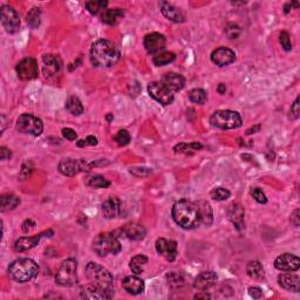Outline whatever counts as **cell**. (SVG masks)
Listing matches in <instances>:
<instances>
[{"mask_svg":"<svg viewBox=\"0 0 300 300\" xmlns=\"http://www.w3.org/2000/svg\"><path fill=\"white\" fill-rule=\"evenodd\" d=\"M91 60L95 67H113L119 63L120 51L109 40L100 39L92 45Z\"/></svg>","mask_w":300,"mask_h":300,"instance_id":"6da1fadb","label":"cell"},{"mask_svg":"<svg viewBox=\"0 0 300 300\" xmlns=\"http://www.w3.org/2000/svg\"><path fill=\"white\" fill-rule=\"evenodd\" d=\"M172 218L179 227L185 230H191L199 227L200 223L199 209L196 204L190 200H182L172 206Z\"/></svg>","mask_w":300,"mask_h":300,"instance_id":"7a4b0ae2","label":"cell"},{"mask_svg":"<svg viewBox=\"0 0 300 300\" xmlns=\"http://www.w3.org/2000/svg\"><path fill=\"white\" fill-rule=\"evenodd\" d=\"M10 276L18 283H27L38 276L39 267L35 262L29 258H19L8 267Z\"/></svg>","mask_w":300,"mask_h":300,"instance_id":"3957f363","label":"cell"},{"mask_svg":"<svg viewBox=\"0 0 300 300\" xmlns=\"http://www.w3.org/2000/svg\"><path fill=\"white\" fill-rule=\"evenodd\" d=\"M86 276L93 284L107 291L111 296L114 295V278L107 268L98 263L91 262L86 267Z\"/></svg>","mask_w":300,"mask_h":300,"instance_id":"277c9868","label":"cell"},{"mask_svg":"<svg viewBox=\"0 0 300 300\" xmlns=\"http://www.w3.org/2000/svg\"><path fill=\"white\" fill-rule=\"evenodd\" d=\"M122 246L119 240V234L115 233H99L93 240V250L100 257H106L107 255H117L121 251Z\"/></svg>","mask_w":300,"mask_h":300,"instance_id":"5b68a950","label":"cell"},{"mask_svg":"<svg viewBox=\"0 0 300 300\" xmlns=\"http://www.w3.org/2000/svg\"><path fill=\"white\" fill-rule=\"evenodd\" d=\"M210 123L219 129H236L242 126V117L233 110H217L210 117Z\"/></svg>","mask_w":300,"mask_h":300,"instance_id":"8992f818","label":"cell"},{"mask_svg":"<svg viewBox=\"0 0 300 300\" xmlns=\"http://www.w3.org/2000/svg\"><path fill=\"white\" fill-rule=\"evenodd\" d=\"M76 268H78V263L75 259H66L61 263L60 267L57 272L55 280L59 285L61 286H73L78 283V273H76Z\"/></svg>","mask_w":300,"mask_h":300,"instance_id":"52a82bcc","label":"cell"},{"mask_svg":"<svg viewBox=\"0 0 300 300\" xmlns=\"http://www.w3.org/2000/svg\"><path fill=\"white\" fill-rule=\"evenodd\" d=\"M17 131L31 136H39L44 131V125L38 117L30 114H23L17 121Z\"/></svg>","mask_w":300,"mask_h":300,"instance_id":"ba28073f","label":"cell"},{"mask_svg":"<svg viewBox=\"0 0 300 300\" xmlns=\"http://www.w3.org/2000/svg\"><path fill=\"white\" fill-rule=\"evenodd\" d=\"M94 162L88 163L85 160H74V159H64L59 163V171L68 177H73V176L78 175L79 172L89 171L92 167H95Z\"/></svg>","mask_w":300,"mask_h":300,"instance_id":"9c48e42d","label":"cell"},{"mask_svg":"<svg viewBox=\"0 0 300 300\" xmlns=\"http://www.w3.org/2000/svg\"><path fill=\"white\" fill-rule=\"evenodd\" d=\"M0 18H1V24L4 26L5 31L7 33L13 34L17 33L20 29V18L13 7L8 5L1 6L0 11Z\"/></svg>","mask_w":300,"mask_h":300,"instance_id":"30bf717a","label":"cell"},{"mask_svg":"<svg viewBox=\"0 0 300 300\" xmlns=\"http://www.w3.org/2000/svg\"><path fill=\"white\" fill-rule=\"evenodd\" d=\"M18 74V78L24 80V81H30V80L36 79L39 75V67L38 61L33 58L23 59L15 68Z\"/></svg>","mask_w":300,"mask_h":300,"instance_id":"8fae6325","label":"cell"},{"mask_svg":"<svg viewBox=\"0 0 300 300\" xmlns=\"http://www.w3.org/2000/svg\"><path fill=\"white\" fill-rule=\"evenodd\" d=\"M148 93L154 100L160 102L163 106H168L174 101V93L169 91L162 82H151L148 86Z\"/></svg>","mask_w":300,"mask_h":300,"instance_id":"7c38bea8","label":"cell"},{"mask_svg":"<svg viewBox=\"0 0 300 300\" xmlns=\"http://www.w3.org/2000/svg\"><path fill=\"white\" fill-rule=\"evenodd\" d=\"M145 51L151 55H157L166 47V38L163 34L150 33L144 38Z\"/></svg>","mask_w":300,"mask_h":300,"instance_id":"4fadbf2b","label":"cell"},{"mask_svg":"<svg viewBox=\"0 0 300 300\" xmlns=\"http://www.w3.org/2000/svg\"><path fill=\"white\" fill-rule=\"evenodd\" d=\"M156 251L163 256L167 261L174 262L177 257V243L175 240H168L165 238H159L156 240Z\"/></svg>","mask_w":300,"mask_h":300,"instance_id":"5bb4252c","label":"cell"},{"mask_svg":"<svg viewBox=\"0 0 300 300\" xmlns=\"http://www.w3.org/2000/svg\"><path fill=\"white\" fill-rule=\"evenodd\" d=\"M274 267L277 270L284 272H293L300 267V259L291 253H284L274 261Z\"/></svg>","mask_w":300,"mask_h":300,"instance_id":"9a60e30c","label":"cell"},{"mask_svg":"<svg viewBox=\"0 0 300 300\" xmlns=\"http://www.w3.org/2000/svg\"><path fill=\"white\" fill-rule=\"evenodd\" d=\"M234 60H236V54L230 48L219 47L211 53V61L218 67L229 66L234 63Z\"/></svg>","mask_w":300,"mask_h":300,"instance_id":"2e32d148","label":"cell"},{"mask_svg":"<svg viewBox=\"0 0 300 300\" xmlns=\"http://www.w3.org/2000/svg\"><path fill=\"white\" fill-rule=\"evenodd\" d=\"M244 216H245V210L239 203H231L228 208V217L230 222L233 223V227L237 231H243L245 228L244 224Z\"/></svg>","mask_w":300,"mask_h":300,"instance_id":"e0dca14e","label":"cell"},{"mask_svg":"<svg viewBox=\"0 0 300 300\" xmlns=\"http://www.w3.org/2000/svg\"><path fill=\"white\" fill-rule=\"evenodd\" d=\"M48 233H49V236H53V231L48 230V231H45V233H39L38 236L21 237L14 243V250L17 252H23V251H27V250H31L32 247L38 245L40 239H41L42 237L47 236Z\"/></svg>","mask_w":300,"mask_h":300,"instance_id":"ac0fdd59","label":"cell"},{"mask_svg":"<svg viewBox=\"0 0 300 300\" xmlns=\"http://www.w3.org/2000/svg\"><path fill=\"white\" fill-rule=\"evenodd\" d=\"M122 210V203L117 197L110 196L102 203V212L103 216L108 219L116 218L117 216H120Z\"/></svg>","mask_w":300,"mask_h":300,"instance_id":"d6986e66","label":"cell"},{"mask_svg":"<svg viewBox=\"0 0 300 300\" xmlns=\"http://www.w3.org/2000/svg\"><path fill=\"white\" fill-rule=\"evenodd\" d=\"M217 281V274L212 271H204L200 272L196 279L194 281L195 289L200 290V292H205V290H209L212 287Z\"/></svg>","mask_w":300,"mask_h":300,"instance_id":"ffe728a7","label":"cell"},{"mask_svg":"<svg viewBox=\"0 0 300 300\" xmlns=\"http://www.w3.org/2000/svg\"><path fill=\"white\" fill-rule=\"evenodd\" d=\"M160 8H161V12H162V14L165 15L167 19L172 21V23L181 24L185 21V17H184V14L181 12V10L172 4H170V2L160 1Z\"/></svg>","mask_w":300,"mask_h":300,"instance_id":"44dd1931","label":"cell"},{"mask_svg":"<svg viewBox=\"0 0 300 300\" xmlns=\"http://www.w3.org/2000/svg\"><path fill=\"white\" fill-rule=\"evenodd\" d=\"M80 297L82 299H110L113 298V296L110 293H108L107 291H104L101 287H99L95 284H89V285H86L81 290V293H80Z\"/></svg>","mask_w":300,"mask_h":300,"instance_id":"7402d4cb","label":"cell"},{"mask_svg":"<svg viewBox=\"0 0 300 300\" xmlns=\"http://www.w3.org/2000/svg\"><path fill=\"white\" fill-rule=\"evenodd\" d=\"M163 85L166 86L169 91H171L172 93L179 92L184 88L185 85V80L181 74L177 73H167L163 75L162 81Z\"/></svg>","mask_w":300,"mask_h":300,"instance_id":"603a6c76","label":"cell"},{"mask_svg":"<svg viewBox=\"0 0 300 300\" xmlns=\"http://www.w3.org/2000/svg\"><path fill=\"white\" fill-rule=\"evenodd\" d=\"M278 283L284 290L291 292H299L300 278L295 273H281L278 276Z\"/></svg>","mask_w":300,"mask_h":300,"instance_id":"cb8c5ba5","label":"cell"},{"mask_svg":"<svg viewBox=\"0 0 300 300\" xmlns=\"http://www.w3.org/2000/svg\"><path fill=\"white\" fill-rule=\"evenodd\" d=\"M122 287L129 295H140L144 291V281L136 276H129L123 279Z\"/></svg>","mask_w":300,"mask_h":300,"instance_id":"d4e9b609","label":"cell"},{"mask_svg":"<svg viewBox=\"0 0 300 300\" xmlns=\"http://www.w3.org/2000/svg\"><path fill=\"white\" fill-rule=\"evenodd\" d=\"M121 233L132 240H142L145 237V229L138 223H128L121 229Z\"/></svg>","mask_w":300,"mask_h":300,"instance_id":"484cf974","label":"cell"},{"mask_svg":"<svg viewBox=\"0 0 300 300\" xmlns=\"http://www.w3.org/2000/svg\"><path fill=\"white\" fill-rule=\"evenodd\" d=\"M42 60H44V73L46 76H54L57 75V74L60 72L61 69V61L60 59L58 57H55V55L52 54H47L44 55V58H42Z\"/></svg>","mask_w":300,"mask_h":300,"instance_id":"4316f807","label":"cell"},{"mask_svg":"<svg viewBox=\"0 0 300 300\" xmlns=\"http://www.w3.org/2000/svg\"><path fill=\"white\" fill-rule=\"evenodd\" d=\"M197 209H199L200 223H203L205 227H210L213 222V213L211 205L206 200H197L196 203Z\"/></svg>","mask_w":300,"mask_h":300,"instance_id":"83f0119b","label":"cell"},{"mask_svg":"<svg viewBox=\"0 0 300 300\" xmlns=\"http://www.w3.org/2000/svg\"><path fill=\"white\" fill-rule=\"evenodd\" d=\"M123 15H125V11L122 8H106L101 13V21L107 25H110V26H114V25L119 24L121 21Z\"/></svg>","mask_w":300,"mask_h":300,"instance_id":"f1b7e54d","label":"cell"},{"mask_svg":"<svg viewBox=\"0 0 300 300\" xmlns=\"http://www.w3.org/2000/svg\"><path fill=\"white\" fill-rule=\"evenodd\" d=\"M20 200L19 197L15 196L14 194H5L0 197V210L2 212L10 211L19 205Z\"/></svg>","mask_w":300,"mask_h":300,"instance_id":"f546056e","label":"cell"},{"mask_svg":"<svg viewBox=\"0 0 300 300\" xmlns=\"http://www.w3.org/2000/svg\"><path fill=\"white\" fill-rule=\"evenodd\" d=\"M246 272H247V274H249V277L252 278V279H255V280H263L265 278L264 267H263V265L261 264V263L257 262V261L250 262L249 264H247Z\"/></svg>","mask_w":300,"mask_h":300,"instance_id":"4dcf8cb0","label":"cell"},{"mask_svg":"<svg viewBox=\"0 0 300 300\" xmlns=\"http://www.w3.org/2000/svg\"><path fill=\"white\" fill-rule=\"evenodd\" d=\"M147 263H148V257L138 255L133 257L131 264H129V267H131L132 272H134L135 274H141L143 273V267Z\"/></svg>","mask_w":300,"mask_h":300,"instance_id":"1f68e13d","label":"cell"},{"mask_svg":"<svg viewBox=\"0 0 300 300\" xmlns=\"http://www.w3.org/2000/svg\"><path fill=\"white\" fill-rule=\"evenodd\" d=\"M66 108H67V110L72 114V115L79 116L83 113V106L78 97L68 98V100L66 102Z\"/></svg>","mask_w":300,"mask_h":300,"instance_id":"d6a6232c","label":"cell"},{"mask_svg":"<svg viewBox=\"0 0 300 300\" xmlns=\"http://www.w3.org/2000/svg\"><path fill=\"white\" fill-rule=\"evenodd\" d=\"M203 148V145L200 143H179L177 145H175L174 150L175 153H182V154H193L195 151H199Z\"/></svg>","mask_w":300,"mask_h":300,"instance_id":"836d02e7","label":"cell"},{"mask_svg":"<svg viewBox=\"0 0 300 300\" xmlns=\"http://www.w3.org/2000/svg\"><path fill=\"white\" fill-rule=\"evenodd\" d=\"M107 5H108V2L103 1V0H100V1H94V0H93V1L86 2V8H87V11L89 12V13L98 15V14H101L102 12L106 10Z\"/></svg>","mask_w":300,"mask_h":300,"instance_id":"e575fe53","label":"cell"},{"mask_svg":"<svg viewBox=\"0 0 300 300\" xmlns=\"http://www.w3.org/2000/svg\"><path fill=\"white\" fill-rule=\"evenodd\" d=\"M175 54L171 53V52H163V53H160L154 57L153 63L155 64V66L161 67L172 63V61L175 60Z\"/></svg>","mask_w":300,"mask_h":300,"instance_id":"d590c367","label":"cell"},{"mask_svg":"<svg viewBox=\"0 0 300 300\" xmlns=\"http://www.w3.org/2000/svg\"><path fill=\"white\" fill-rule=\"evenodd\" d=\"M87 184L91 188H94V189H104V188L109 187L110 182L107 178H104L103 176L95 175L88 179Z\"/></svg>","mask_w":300,"mask_h":300,"instance_id":"8d00e7d4","label":"cell"},{"mask_svg":"<svg viewBox=\"0 0 300 300\" xmlns=\"http://www.w3.org/2000/svg\"><path fill=\"white\" fill-rule=\"evenodd\" d=\"M41 19V12H40V8L34 7L31 10L29 13H27V24L30 25L32 29H38L40 26V20Z\"/></svg>","mask_w":300,"mask_h":300,"instance_id":"74e56055","label":"cell"},{"mask_svg":"<svg viewBox=\"0 0 300 300\" xmlns=\"http://www.w3.org/2000/svg\"><path fill=\"white\" fill-rule=\"evenodd\" d=\"M189 99L191 102H194V103L204 104L206 102V99H208V97H206L205 91L196 88V89H193V91L189 93Z\"/></svg>","mask_w":300,"mask_h":300,"instance_id":"f35d334b","label":"cell"},{"mask_svg":"<svg viewBox=\"0 0 300 300\" xmlns=\"http://www.w3.org/2000/svg\"><path fill=\"white\" fill-rule=\"evenodd\" d=\"M230 191L228 189H224V188H216L213 189L211 193H210V196H211L212 200H218V202H222V200H228L230 197Z\"/></svg>","mask_w":300,"mask_h":300,"instance_id":"ab89813d","label":"cell"},{"mask_svg":"<svg viewBox=\"0 0 300 300\" xmlns=\"http://www.w3.org/2000/svg\"><path fill=\"white\" fill-rule=\"evenodd\" d=\"M240 33H242V30H240V27L238 26L237 24H229L227 29H225V34H227L228 38L231 40L239 38Z\"/></svg>","mask_w":300,"mask_h":300,"instance_id":"60d3db41","label":"cell"},{"mask_svg":"<svg viewBox=\"0 0 300 300\" xmlns=\"http://www.w3.org/2000/svg\"><path fill=\"white\" fill-rule=\"evenodd\" d=\"M167 279H168V283L171 286L178 287L181 286L182 284L184 283L183 277H182L181 273H177V272H170L169 274H167Z\"/></svg>","mask_w":300,"mask_h":300,"instance_id":"b9f144b4","label":"cell"},{"mask_svg":"<svg viewBox=\"0 0 300 300\" xmlns=\"http://www.w3.org/2000/svg\"><path fill=\"white\" fill-rule=\"evenodd\" d=\"M114 140L119 145H127L131 142V135L127 131H120L114 136Z\"/></svg>","mask_w":300,"mask_h":300,"instance_id":"7bdbcfd3","label":"cell"},{"mask_svg":"<svg viewBox=\"0 0 300 300\" xmlns=\"http://www.w3.org/2000/svg\"><path fill=\"white\" fill-rule=\"evenodd\" d=\"M279 41L281 44V47L285 49L286 52H290L292 49V44H291L290 34L287 32H281L279 35Z\"/></svg>","mask_w":300,"mask_h":300,"instance_id":"ee69618b","label":"cell"},{"mask_svg":"<svg viewBox=\"0 0 300 300\" xmlns=\"http://www.w3.org/2000/svg\"><path fill=\"white\" fill-rule=\"evenodd\" d=\"M251 195H252L253 199H255L256 202H258L259 204L267 203V196H265L264 191H263L262 189H259V188H255V189L251 191Z\"/></svg>","mask_w":300,"mask_h":300,"instance_id":"f6af8a7d","label":"cell"},{"mask_svg":"<svg viewBox=\"0 0 300 300\" xmlns=\"http://www.w3.org/2000/svg\"><path fill=\"white\" fill-rule=\"evenodd\" d=\"M300 116V107H299V98L296 99L293 104L291 106L290 109V119L291 120H298Z\"/></svg>","mask_w":300,"mask_h":300,"instance_id":"bcb514c9","label":"cell"},{"mask_svg":"<svg viewBox=\"0 0 300 300\" xmlns=\"http://www.w3.org/2000/svg\"><path fill=\"white\" fill-rule=\"evenodd\" d=\"M131 172L136 177H147L151 174V169L149 168H132Z\"/></svg>","mask_w":300,"mask_h":300,"instance_id":"7dc6e473","label":"cell"},{"mask_svg":"<svg viewBox=\"0 0 300 300\" xmlns=\"http://www.w3.org/2000/svg\"><path fill=\"white\" fill-rule=\"evenodd\" d=\"M78 147H86V145H97L98 144V138L95 136L89 135L86 140H80L78 141Z\"/></svg>","mask_w":300,"mask_h":300,"instance_id":"c3c4849f","label":"cell"},{"mask_svg":"<svg viewBox=\"0 0 300 300\" xmlns=\"http://www.w3.org/2000/svg\"><path fill=\"white\" fill-rule=\"evenodd\" d=\"M63 135L68 141H75L76 137H78V134H76L75 131H73L72 128H64Z\"/></svg>","mask_w":300,"mask_h":300,"instance_id":"681fc988","label":"cell"},{"mask_svg":"<svg viewBox=\"0 0 300 300\" xmlns=\"http://www.w3.org/2000/svg\"><path fill=\"white\" fill-rule=\"evenodd\" d=\"M249 295L252 297L253 299H261L263 298V291L259 287H250Z\"/></svg>","mask_w":300,"mask_h":300,"instance_id":"f907efd6","label":"cell"},{"mask_svg":"<svg viewBox=\"0 0 300 300\" xmlns=\"http://www.w3.org/2000/svg\"><path fill=\"white\" fill-rule=\"evenodd\" d=\"M34 228H35V223H34L32 219H26V221L23 223L24 233H31Z\"/></svg>","mask_w":300,"mask_h":300,"instance_id":"816d5d0a","label":"cell"},{"mask_svg":"<svg viewBox=\"0 0 300 300\" xmlns=\"http://www.w3.org/2000/svg\"><path fill=\"white\" fill-rule=\"evenodd\" d=\"M291 223H292L296 228L299 227V224H300V211L299 210H295L292 215H291Z\"/></svg>","mask_w":300,"mask_h":300,"instance_id":"f5cc1de1","label":"cell"},{"mask_svg":"<svg viewBox=\"0 0 300 300\" xmlns=\"http://www.w3.org/2000/svg\"><path fill=\"white\" fill-rule=\"evenodd\" d=\"M11 156H12V154H11L10 149H7L6 147L0 148V159H1L2 161L10 160Z\"/></svg>","mask_w":300,"mask_h":300,"instance_id":"db71d44e","label":"cell"},{"mask_svg":"<svg viewBox=\"0 0 300 300\" xmlns=\"http://www.w3.org/2000/svg\"><path fill=\"white\" fill-rule=\"evenodd\" d=\"M217 91H218L219 94H224L225 91H227V87H225V85H224V83H219V86H218Z\"/></svg>","mask_w":300,"mask_h":300,"instance_id":"11a10c76","label":"cell"},{"mask_svg":"<svg viewBox=\"0 0 300 300\" xmlns=\"http://www.w3.org/2000/svg\"><path fill=\"white\" fill-rule=\"evenodd\" d=\"M195 298L200 299V298H210V296L206 295V293H204V295H196L195 296Z\"/></svg>","mask_w":300,"mask_h":300,"instance_id":"9f6ffc18","label":"cell"},{"mask_svg":"<svg viewBox=\"0 0 300 300\" xmlns=\"http://www.w3.org/2000/svg\"><path fill=\"white\" fill-rule=\"evenodd\" d=\"M259 128H261V127H259V126H258V127H256V128L249 129V131H247V132H246V134H247V135H250V134H252V133H256V132H255V131H256V129H259Z\"/></svg>","mask_w":300,"mask_h":300,"instance_id":"6f0895ef","label":"cell"},{"mask_svg":"<svg viewBox=\"0 0 300 300\" xmlns=\"http://www.w3.org/2000/svg\"><path fill=\"white\" fill-rule=\"evenodd\" d=\"M291 7V4H286L285 5V13H287V12H289V8Z\"/></svg>","mask_w":300,"mask_h":300,"instance_id":"680465c9","label":"cell"},{"mask_svg":"<svg viewBox=\"0 0 300 300\" xmlns=\"http://www.w3.org/2000/svg\"><path fill=\"white\" fill-rule=\"evenodd\" d=\"M111 119H113V116H111V115H108V116H107V120H108V121H110Z\"/></svg>","mask_w":300,"mask_h":300,"instance_id":"91938a15","label":"cell"}]
</instances>
